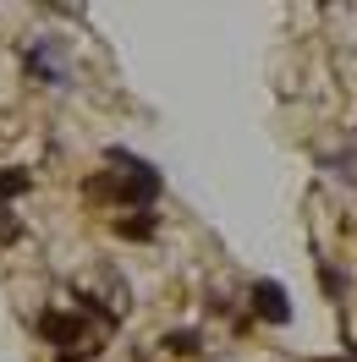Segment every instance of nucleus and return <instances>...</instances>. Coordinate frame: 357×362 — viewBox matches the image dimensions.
<instances>
[{"mask_svg":"<svg viewBox=\"0 0 357 362\" xmlns=\"http://www.w3.org/2000/svg\"><path fill=\"white\" fill-rule=\"evenodd\" d=\"M253 318H264V324H286L291 318V296L280 280H259L253 286Z\"/></svg>","mask_w":357,"mask_h":362,"instance_id":"f257e3e1","label":"nucleus"},{"mask_svg":"<svg viewBox=\"0 0 357 362\" xmlns=\"http://www.w3.org/2000/svg\"><path fill=\"white\" fill-rule=\"evenodd\" d=\"M28 71H33L39 83H50V88H61V83H67V61H61V45H55V39H39V45L28 49Z\"/></svg>","mask_w":357,"mask_h":362,"instance_id":"f03ea898","label":"nucleus"},{"mask_svg":"<svg viewBox=\"0 0 357 362\" xmlns=\"http://www.w3.org/2000/svg\"><path fill=\"white\" fill-rule=\"evenodd\" d=\"M39 335H45L50 346H77V340H83V318L77 313H45L39 318Z\"/></svg>","mask_w":357,"mask_h":362,"instance_id":"7ed1b4c3","label":"nucleus"},{"mask_svg":"<svg viewBox=\"0 0 357 362\" xmlns=\"http://www.w3.org/2000/svg\"><path fill=\"white\" fill-rule=\"evenodd\" d=\"M115 236H127V242H149V236H154V214H132V220H115Z\"/></svg>","mask_w":357,"mask_h":362,"instance_id":"20e7f679","label":"nucleus"},{"mask_svg":"<svg viewBox=\"0 0 357 362\" xmlns=\"http://www.w3.org/2000/svg\"><path fill=\"white\" fill-rule=\"evenodd\" d=\"M28 187H33V176H28V170H0V204H11V198H23Z\"/></svg>","mask_w":357,"mask_h":362,"instance_id":"39448f33","label":"nucleus"},{"mask_svg":"<svg viewBox=\"0 0 357 362\" xmlns=\"http://www.w3.org/2000/svg\"><path fill=\"white\" fill-rule=\"evenodd\" d=\"M198 346H203L198 329H171V335H165V351H176V357H193Z\"/></svg>","mask_w":357,"mask_h":362,"instance_id":"423d86ee","label":"nucleus"},{"mask_svg":"<svg viewBox=\"0 0 357 362\" xmlns=\"http://www.w3.org/2000/svg\"><path fill=\"white\" fill-rule=\"evenodd\" d=\"M324 170H330V176H341V181H357V154H335V159H324Z\"/></svg>","mask_w":357,"mask_h":362,"instance_id":"0eeeda50","label":"nucleus"},{"mask_svg":"<svg viewBox=\"0 0 357 362\" xmlns=\"http://www.w3.org/2000/svg\"><path fill=\"white\" fill-rule=\"evenodd\" d=\"M17 236H23V226H17V220L0 209V242H17Z\"/></svg>","mask_w":357,"mask_h":362,"instance_id":"6e6552de","label":"nucleus"},{"mask_svg":"<svg viewBox=\"0 0 357 362\" xmlns=\"http://www.w3.org/2000/svg\"><path fill=\"white\" fill-rule=\"evenodd\" d=\"M61 362H83V357H72V351H67V357H61Z\"/></svg>","mask_w":357,"mask_h":362,"instance_id":"1a4fd4ad","label":"nucleus"}]
</instances>
